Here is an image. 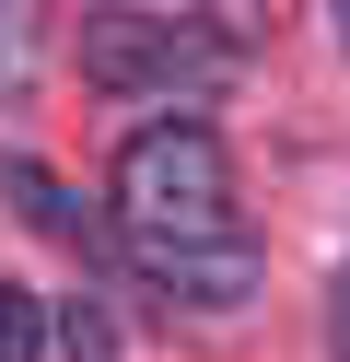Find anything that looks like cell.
I'll use <instances>...</instances> for the list:
<instances>
[{
    "label": "cell",
    "instance_id": "cell-1",
    "mask_svg": "<svg viewBox=\"0 0 350 362\" xmlns=\"http://www.w3.org/2000/svg\"><path fill=\"white\" fill-rule=\"evenodd\" d=\"M117 222H129L140 257L163 245H233V152L199 117H152L117 152Z\"/></svg>",
    "mask_w": 350,
    "mask_h": 362
},
{
    "label": "cell",
    "instance_id": "cell-2",
    "mask_svg": "<svg viewBox=\"0 0 350 362\" xmlns=\"http://www.w3.org/2000/svg\"><path fill=\"white\" fill-rule=\"evenodd\" d=\"M82 71L105 94H199L233 71V24L222 12H93L82 24Z\"/></svg>",
    "mask_w": 350,
    "mask_h": 362
},
{
    "label": "cell",
    "instance_id": "cell-3",
    "mask_svg": "<svg viewBox=\"0 0 350 362\" xmlns=\"http://www.w3.org/2000/svg\"><path fill=\"white\" fill-rule=\"evenodd\" d=\"M175 304H210V315H233V304H257V245L233 234V245H163V257H140Z\"/></svg>",
    "mask_w": 350,
    "mask_h": 362
},
{
    "label": "cell",
    "instance_id": "cell-4",
    "mask_svg": "<svg viewBox=\"0 0 350 362\" xmlns=\"http://www.w3.org/2000/svg\"><path fill=\"white\" fill-rule=\"evenodd\" d=\"M0 187H12L23 211H35V234H59V245H82V234H93V222H82V199H70L47 164H0Z\"/></svg>",
    "mask_w": 350,
    "mask_h": 362
},
{
    "label": "cell",
    "instance_id": "cell-5",
    "mask_svg": "<svg viewBox=\"0 0 350 362\" xmlns=\"http://www.w3.org/2000/svg\"><path fill=\"white\" fill-rule=\"evenodd\" d=\"M35 351H47V292L0 281V362H35Z\"/></svg>",
    "mask_w": 350,
    "mask_h": 362
},
{
    "label": "cell",
    "instance_id": "cell-6",
    "mask_svg": "<svg viewBox=\"0 0 350 362\" xmlns=\"http://www.w3.org/2000/svg\"><path fill=\"white\" fill-rule=\"evenodd\" d=\"M47 339H59L70 362H117V327H105L93 304H47Z\"/></svg>",
    "mask_w": 350,
    "mask_h": 362
},
{
    "label": "cell",
    "instance_id": "cell-7",
    "mask_svg": "<svg viewBox=\"0 0 350 362\" xmlns=\"http://www.w3.org/2000/svg\"><path fill=\"white\" fill-rule=\"evenodd\" d=\"M23 59H35V24H23V12H0V94L23 82Z\"/></svg>",
    "mask_w": 350,
    "mask_h": 362
},
{
    "label": "cell",
    "instance_id": "cell-8",
    "mask_svg": "<svg viewBox=\"0 0 350 362\" xmlns=\"http://www.w3.org/2000/svg\"><path fill=\"white\" fill-rule=\"evenodd\" d=\"M327 362H350V257H339V281H327Z\"/></svg>",
    "mask_w": 350,
    "mask_h": 362
},
{
    "label": "cell",
    "instance_id": "cell-9",
    "mask_svg": "<svg viewBox=\"0 0 350 362\" xmlns=\"http://www.w3.org/2000/svg\"><path fill=\"white\" fill-rule=\"evenodd\" d=\"M339 35H350V12H339Z\"/></svg>",
    "mask_w": 350,
    "mask_h": 362
}]
</instances>
